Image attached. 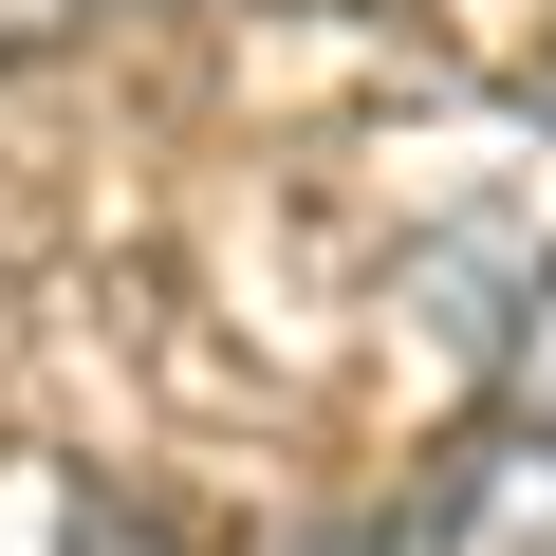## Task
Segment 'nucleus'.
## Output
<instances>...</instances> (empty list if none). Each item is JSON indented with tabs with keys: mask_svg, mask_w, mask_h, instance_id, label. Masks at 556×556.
I'll use <instances>...</instances> for the list:
<instances>
[{
	"mask_svg": "<svg viewBox=\"0 0 556 556\" xmlns=\"http://www.w3.org/2000/svg\"><path fill=\"white\" fill-rule=\"evenodd\" d=\"M371 556H556V278L501 316L482 408L445 427V464L408 482V519H390Z\"/></svg>",
	"mask_w": 556,
	"mask_h": 556,
	"instance_id": "f257e3e1",
	"label": "nucleus"
},
{
	"mask_svg": "<svg viewBox=\"0 0 556 556\" xmlns=\"http://www.w3.org/2000/svg\"><path fill=\"white\" fill-rule=\"evenodd\" d=\"M278 556H371V538H278Z\"/></svg>",
	"mask_w": 556,
	"mask_h": 556,
	"instance_id": "7ed1b4c3",
	"label": "nucleus"
},
{
	"mask_svg": "<svg viewBox=\"0 0 556 556\" xmlns=\"http://www.w3.org/2000/svg\"><path fill=\"white\" fill-rule=\"evenodd\" d=\"M112 20H167V0H0V38L56 56V38H112Z\"/></svg>",
	"mask_w": 556,
	"mask_h": 556,
	"instance_id": "f03ea898",
	"label": "nucleus"
}]
</instances>
